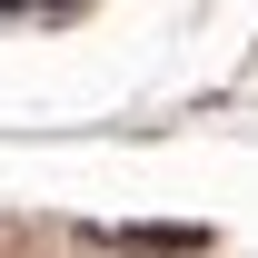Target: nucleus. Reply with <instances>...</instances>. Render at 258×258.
Masks as SVG:
<instances>
[{"label": "nucleus", "instance_id": "1", "mask_svg": "<svg viewBox=\"0 0 258 258\" xmlns=\"http://www.w3.org/2000/svg\"><path fill=\"white\" fill-rule=\"evenodd\" d=\"M119 248H149V258H179V248H209V228H119Z\"/></svg>", "mask_w": 258, "mask_h": 258}]
</instances>
